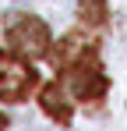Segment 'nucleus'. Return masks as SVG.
<instances>
[{"label":"nucleus","mask_w":127,"mask_h":131,"mask_svg":"<svg viewBox=\"0 0 127 131\" xmlns=\"http://www.w3.org/2000/svg\"><path fill=\"white\" fill-rule=\"evenodd\" d=\"M78 14H81L85 25H103L106 21V0H81Z\"/></svg>","instance_id":"39448f33"},{"label":"nucleus","mask_w":127,"mask_h":131,"mask_svg":"<svg viewBox=\"0 0 127 131\" xmlns=\"http://www.w3.org/2000/svg\"><path fill=\"white\" fill-rule=\"evenodd\" d=\"M35 85H39V74L25 64L21 57L0 50V99L21 103V99H28V92Z\"/></svg>","instance_id":"7ed1b4c3"},{"label":"nucleus","mask_w":127,"mask_h":131,"mask_svg":"<svg viewBox=\"0 0 127 131\" xmlns=\"http://www.w3.org/2000/svg\"><path fill=\"white\" fill-rule=\"evenodd\" d=\"M60 71H64V82L71 89V96L81 99V103H99L106 96V89H109V82H106V74H103V60H99L95 46H88V43L71 60H64Z\"/></svg>","instance_id":"f257e3e1"},{"label":"nucleus","mask_w":127,"mask_h":131,"mask_svg":"<svg viewBox=\"0 0 127 131\" xmlns=\"http://www.w3.org/2000/svg\"><path fill=\"white\" fill-rule=\"evenodd\" d=\"M4 128H7V113H0V131H4Z\"/></svg>","instance_id":"423d86ee"},{"label":"nucleus","mask_w":127,"mask_h":131,"mask_svg":"<svg viewBox=\"0 0 127 131\" xmlns=\"http://www.w3.org/2000/svg\"><path fill=\"white\" fill-rule=\"evenodd\" d=\"M39 106L57 121V124H71V99L64 96V82H49L39 92Z\"/></svg>","instance_id":"20e7f679"},{"label":"nucleus","mask_w":127,"mask_h":131,"mask_svg":"<svg viewBox=\"0 0 127 131\" xmlns=\"http://www.w3.org/2000/svg\"><path fill=\"white\" fill-rule=\"evenodd\" d=\"M4 36H7L11 50L21 57H46L49 53V25L35 14H7Z\"/></svg>","instance_id":"f03ea898"}]
</instances>
